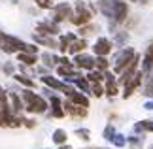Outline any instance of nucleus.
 Instances as JSON below:
<instances>
[{
    "label": "nucleus",
    "mask_w": 153,
    "mask_h": 149,
    "mask_svg": "<svg viewBox=\"0 0 153 149\" xmlns=\"http://www.w3.org/2000/svg\"><path fill=\"white\" fill-rule=\"evenodd\" d=\"M74 134L78 136L81 142H89V140H91V130H89V128H85V127L76 128V130H74Z\"/></svg>",
    "instance_id": "nucleus-31"
},
{
    "label": "nucleus",
    "mask_w": 153,
    "mask_h": 149,
    "mask_svg": "<svg viewBox=\"0 0 153 149\" xmlns=\"http://www.w3.org/2000/svg\"><path fill=\"white\" fill-rule=\"evenodd\" d=\"M93 10L89 8V2H85V0H74V15L70 17V23H72L74 27H83V25H89L93 21Z\"/></svg>",
    "instance_id": "nucleus-2"
},
{
    "label": "nucleus",
    "mask_w": 153,
    "mask_h": 149,
    "mask_svg": "<svg viewBox=\"0 0 153 149\" xmlns=\"http://www.w3.org/2000/svg\"><path fill=\"white\" fill-rule=\"evenodd\" d=\"M34 2H36V6H38L40 10H51L53 6H55V4H53V0H34Z\"/></svg>",
    "instance_id": "nucleus-36"
},
{
    "label": "nucleus",
    "mask_w": 153,
    "mask_h": 149,
    "mask_svg": "<svg viewBox=\"0 0 153 149\" xmlns=\"http://www.w3.org/2000/svg\"><path fill=\"white\" fill-rule=\"evenodd\" d=\"M85 77L91 83H100V81L104 83V72H102V70H98V68L91 70V72H85Z\"/></svg>",
    "instance_id": "nucleus-27"
},
{
    "label": "nucleus",
    "mask_w": 153,
    "mask_h": 149,
    "mask_svg": "<svg viewBox=\"0 0 153 149\" xmlns=\"http://www.w3.org/2000/svg\"><path fill=\"white\" fill-rule=\"evenodd\" d=\"M140 125H142V128H144L146 134H153V119H142Z\"/></svg>",
    "instance_id": "nucleus-34"
},
{
    "label": "nucleus",
    "mask_w": 153,
    "mask_h": 149,
    "mask_svg": "<svg viewBox=\"0 0 153 149\" xmlns=\"http://www.w3.org/2000/svg\"><path fill=\"white\" fill-rule=\"evenodd\" d=\"M97 8L98 13L104 15L106 19H111L114 17V8H115V0H97Z\"/></svg>",
    "instance_id": "nucleus-16"
},
{
    "label": "nucleus",
    "mask_w": 153,
    "mask_h": 149,
    "mask_svg": "<svg viewBox=\"0 0 153 149\" xmlns=\"http://www.w3.org/2000/svg\"><path fill=\"white\" fill-rule=\"evenodd\" d=\"M32 42H34V44H38L40 47H48L49 51L59 49V38H55V36H44V34L34 32L32 34Z\"/></svg>",
    "instance_id": "nucleus-13"
},
{
    "label": "nucleus",
    "mask_w": 153,
    "mask_h": 149,
    "mask_svg": "<svg viewBox=\"0 0 153 149\" xmlns=\"http://www.w3.org/2000/svg\"><path fill=\"white\" fill-rule=\"evenodd\" d=\"M125 2H138V0H125Z\"/></svg>",
    "instance_id": "nucleus-43"
},
{
    "label": "nucleus",
    "mask_w": 153,
    "mask_h": 149,
    "mask_svg": "<svg viewBox=\"0 0 153 149\" xmlns=\"http://www.w3.org/2000/svg\"><path fill=\"white\" fill-rule=\"evenodd\" d=\"M0 70H2V64H0Z\"/></svg>",
    "instance_id": "nucleus-45"
},
{
    "label": "nucleus",
    "mask_w": 153,
    "mask_h": 149,
    "mask_svg": "<svg viewBox=\"0 0 153 149\" xmlns=\"http://www.w3.org/2000/svg\"><path fill=\"white\" fill-rule=\"evenodd\" d=\"M87 47H89V42H87V38H78V40H74L72 44H70L68 47V55L70 57H74V55H79V53H83L87 51Z\"/></svg>",
    "instance_id": "nucleus-17"
},
{
    "label": "nucleus",
    "mask_w": 153,
    "mask_h": 149,
    "mask_svg": "<svg viewBox=\"0 0 153 149\" xmlns=\"http://www.w3.org/2000/svg\"><path fill=\"white\" fill-rule=\"evenodd\" d=\"M17 62H23L27 64V66H36V64L40 62V55H34V53H27V51H19L15 55Z\"/></svg>",
    "instance_id": "nucleus-18"
},
{
    "label": "nucleus",
    "mask_w": 153,
    "mask_h": 149,
    "mask_svg": "<svg viewBox=\"0 0 153 149\" xmlns=\"http://www.w3.org/2000/svg\"><path fill=\"white\" fill-rule=\"evenodd\" d=\"M144 83H146V76H144V72L142 70H138L136 74H134L131 79H128L125 85L121 87V98L123 100H127V98H131L134 93L138 91L140 87H144Z\"/></svg>",
    "instance_id": "nucleus-6"
},
{
    "label": "nucleus",
    "mask_w": 153,
    "mask_h": 149,
    "mask_svg": "<svg viewBox=\"0 0 153 149\" xmlns=\"http://www.w3.org/2000/svg\"><path fill=\"white\" fill-rule=\"evenodd\" d=\"M104 87H106V96L108 98H115L119 96L121 93V85L117 81H104Z\"/></svg>",
    "instance_id": "nucleus-24"
},
{
    "label": "nucleus",
    "mask_w": 153,
    "mask_h": 149,
    "mask_svg": "<svg viewBox=\"0 0 153 149\" xmlns=\"http://www.w3.org/2000/svg\"><path fill=\"white\" fill-rule=\"evenodd\" d=\"M57 38H59V53H61V55H66L70 44H72L74 40H78L79 36L74 34V32H61Z\"/></svg>",
    "instance_id": "nucleus-14"
},
{
    "label": "nucleus",
    "mask_w": 153,
    "mask_h": 149,
    "mask_svg": "<svg viewBox=\"0 0 153 149\" xmlns=\"http://www.w3.org/2000/svg\"><path fill=\"white\" fill-rule=\"evenodd\" d=\"M40 62L48 68H55L59 64V55L51 53V51H40Z\"/></svg>",
    "instance_id": "nucleus-19"
},
{
    "label": "nucleus",
    "mask_w": 153,
    "mask_h": 149,
    "mask_svg": "<svg viewBox=\"0 0 153 149\" xmlns=\"http://www.w3.org/2000/svg\"><path fill=\"white\" fill-rule=\"evenodd\" d=\"M49 11H51L49 19H53L55 23L61 25V23H64V21H70V17L74 15V4H70V2H59V4L53 6Z\"/></svg>",
    "instance_id": "nucleus-5"
},
{
    "label": "nucleus",
    "mask_w": 153,
    "mask_h": 149,
    "mask_svg": "<svg viewBox=\"0 0 153 149\" xmlns=\"http://www.w3.org/2000/svg\"><path fill=\"white\" fill-rule=\"evenodd\" d=\"M83 149H110V147H97V145H89V147H83Z\"/></svg>",
    "instance_id": "nucleus-40"
},
{
    "label": "nucleus",
    "mask_w": 153,
    "mask_h": 149,
    "mask_svg": "<svg viewBox=\"0 0 153 149\" xmlns=\"http://www.w3.org/2000/svg\"><path fill=\"white\" fill-rule=\"evenodd\" d=\"M132 134H140V136H144L146 132H144V128H142V125H140V121L138 123H134V127H132Z\"/></svg>",
    "instance_id": "nucleus-38"
},
{
    "label": "nucleus",
    "mask_w": 153,
    "mask_h": 149,
    "mask_svg": "<svg viewBox=\"0 0 153 149\" xmlns=\"http://www.w3.org/2000/svg\"><path fill=\"white\" fill-rule=\"evenodd\" d=\"M144 110L153 111V98H148V100H146V104H144Z\"/></svg>",
    "instance_id": "nucleus-39"
},
{
    "label": "nucleus",
    "mask_w": 153,
    "mask_h": 149,
    "mask_svg": "<svg viewBox=\"0 0 153 149\" xmlns=\"http://www.w3.org/2000/svg\"><path fill=\"white\" fill-rule=\"evenodd\" d=\"M48 100H49V111H48L49 117H53V119H62V117H66V111H64V100L59 96L57 93H53Z\"/></svg>",
    "instance_id": "nucleus-9"
},
{
    "label": "nucleus",
    "mask_w": 153,
    "mask_h": 149,
    "mask_svg": "<svg viewBox=\"0 0 153 149\" xmlns=\"http://www.w3.org/2000/svg\"><path fill=\"white\" fill-rule=\"evenodd\" d=\"M91 96H95V98H102L106 96V87H104V83H91Z\"/></svg>",
    "instance_id": "nucleus-29"
},
{
    "label": "nucleus",
    "mask_w": 153,
    "mask_h": 149,
    "mask_svg": "<svg viewBox=\"0 0 153 149\" xmlns=\"http://www.w3.org/2000/svg\"><path fill=\"white\" fill-rule=\"evenodd\" d=\"M11 77H13L23 89H36V81H34L30 76H27V74H13Z\"/></svg>",
    "instance_id": "nucleus-22"
},
{
    "label": "nucleus",
    "mask_w": 153,
    "mask_h": 149,
    "mask_svg": "<svg viewBox=\"0 0 153 149\" xmlns=\"http://www.w3.org/2000/svg\"><path fill=\"white\" fill-rule=\"evenodd\" d=\"M27 42H23L21 38L11 36V34H6L0 30V49H2L6 55H17L19 51H27Z\"/></svg>",
    "instance_id": "nucleus-3"
},
{
    "label": "nucleus",
    "mask_w": 153,
    "mask_h": 149,
    "mask_svg": "<svg viewBox=\"0 0 153 149\" xmlns=\"http://www.w3.org/2000/svg\"><path fill=\"white\" fill-rule=\"evenodd\" d=\"M23 127H25V128H34V127H36V119H34V117H25Z\"/></svg>",
    "instance_id": "nucleus-37"
},
{
    "label": "nucleus",
    "mask_w": 153,
    "mask_h": 149,
    "mask_svg": "<svg viewBox=\"0 0 153 149\" xmlns=\"http://www.w3.org/2000/svg\"><path fill=\"white\" fill-rule=\"evenodd\" d=\"M38 34H44V36H59L61 34V25L55 23L53 19H42L36 23V28H34Z\"/></svg>",
    "instance_id": "nucleus-10"
},
{
    "label": "nucleus",
    "mask_w": 153,
    "mask_h": 149,
    "mask_svg": "<svg viewBox=\"0 0 153 149\" xmlns=\"http://www.w3.org/2000/svg\"><path fill=\"white\" fill-rule=\"evenodd\" d=\"M98 30H100V27L97 25V23H89V25H83V27H79L78 28V36L81 38H87V36H93V34H97Z\"/></svg>",
    "instance_id": "nucleus-23"
},
{
    "label": "nucleus",
    "mask_w": 153,
    "mask_h": 149,
    "mask_svg": "<svg viewBox=\"0 0 153 149\" xmlns=\"http://www.w3.org/2000/svg\"><path fill=\"white\" fill-rule=\"evenodd\" d=\"M45 149H49V147H45Z\"/></svg>",
    "instance_id": "nucleus-46"
},
{
    "label": "nucleus",
    "mask_w": 153,
    "mask_h": 149,
    "mask_svg": "<svg viewBox=\"0 0 153 149\" xmlns=\"http://www.w3.org/2000/svg\"><path fill=\"white\" fill-rule=\"evenodd\" d=\"M8 96H10V104H11L13 113H15V115H23V111H25V102H23L21 94L17 91H10Z\"/></svg>",
    "instance_id": "nucleus-15"
},
{
    "label": "nucleus",
    "mask_w": 153,
    "mask_h": 149,
    "mask_svg": "<svg viewBox=\"0 0 153 149\" xmlns=\"http://www.w3.org/2000/svg\"><path fill=\"white\" fill-rule=\"evenodd\" d=\"M148 149H153V144H149V145H148Z\"/></svg>",
    "instance_id": "nucleus-44"
},
{
    "label": "nucleus",
    "mask_w": 153,
    "mask_h": 149,
    "mask_svg": "<svg viewBox=\"0 0 153 149\" xmlns=\"http://www.w3.org/2000/svg\"><path fill=\"white\" fill-rule=\"evenodd\" d=\"M2 72L8 76V77H11L15 74V64L13 62H6V64H2Z\"/></svg>",
    "instance_id": "nucleus-35"
},
{
    "label": "nucleus",
    "mask_w": 153,
    "mask_h": 149,
    "mask_svg": "<svg viewBox=\"0 0 153 149\" xmlns=\"http://www.w3.org/2000/svg\"><path fill=\"white\" fill-rule=\"evenodd\" d=\"M128 40H131V34H128V30H117V32H114V36H111L114 45L119 47V49L128 44Z\"/></svg>",
    "instance_id": "nucleus-21"
},
{
    "label": "nucleus",
    "mask_w": 153,
    "mask_h": 149,
    "mask_svg": "<svg viewBox=\"0 0 153 149\" xmlns=\"http://www.w3.org/2000/svg\"><path fill=\"white\" fill-rule=\"evenodd\" d=\"M68 100H72L74 104H78V106H83V108H89L91 102H89V94H85V93H81V91H76L68 96Z\"/></svg>",
    "instance_id": "nucleus-20"
},
{
    "label": "nucleus",
    "mask_w": 153,
    "mask_h": 149,
    "mask_svg": "<svg viewBox=\"0 0 153 149\" xmlns=\"http://www.w3.org/2000/svg\"><path fill=\"white\" fill-rule=\"evenodd\" d=\"M136 53H138V51L134 49V47H131V45L121 47V49L114 55V59H111V70H114V72L119 76L123 70H125L127 64L131 62L134 57H136Z\"/></svg>",
    "instance_id": "nucleus-4"
},
{
    "label": "nucleus",
    "mask_w": 153,
    "mask_h": 149,
    "mask_svg": "<svg viewBox=\"0 0 153 149\" xmlns=\"http://www.w3.org/2000/svg\"><path fill=\"white\" fill-rule=\"evenodd\" d=\"M72 62L78 70H83V72H91V70L97 68V57L93 53H87V51L79 53V55H74Z\"/></svg>",
    "instance_id": "nucleus-7"
},
{
    "label": "nucleus",
    "mask_w": 153,
    "mask_h": 149,
    "mask_svg": "<svg viewBox=\"0 0 153 149\" xmlns=\"http://www.w3.org/2000/svg\"><path fill=\"white\" fill-rule=\"evenodd\" d=\"M40 81H42V85L49 87V89H53L55 93H61V94L64 93V89H66V85H68V83L62 81L61 77H55V76H51V74L42 76V77H40Z\"/></svg>",
    "instance_id": "nucleus-12"
},
{
    "label": "nucleus",
    "mask_w": 153,
    "mask_h": 149,
    "mask_svg": "<svg viewBox=\"0 0 153 149\" xmlns=\"http://www.w3.org/2000/svg\"><path fill=\"white\" fill-rule=\"evenodd\" d=\"M115 134H117V130H115V127H114V123H108L104 127V130H102V138L106 140V142H114V138H115Z\"/></svg>",
    "instance_id": "nucleus-28"
},
{
    "label": "nucleus",
    "mask_w": 153,
    "mask_h": 149,
    "mask_svg": "<svg viewBox=\"0 0 153 149\" xmlns=\"http://www.w3.org/2000/svg\"><path fill=\"white\" fill-rule=\"evenodd\" d=\"M97 68L102 70V72H106V70L111 68V61L108 57H97Z\"/></svg>",
    "instance_id": "nucleus-32"
},
{
    "label": "nucleus",
    "mask_w": 153,
    "mask_h": 149,
    "mask_svg": "<svg viewBox=\"0 0 153 149\" xmlns=\"http://www.w3.org/2000/svg\"><path fill=\"white\" fill-rule=\"evenodd\" d=\"M64 111H66V115L72 117V119H85L87 113H89V108L78 106V104H74L72 100L64 98Z\"/></svg>",
    "instance_id": "nucleus-11"
},
{
    "label": "nucleus",
    "mask_w": 153,
    "mask_h": 149,
    "mask_svg": "<svg viewBox=\"0 0 153 149\" xmlns=\"http://www.w3.org/2000/svg\"><path fill=\"white\" fill-rule=\"evenodd\" d=\"M146 136V134H144ZM144 136H140V134H131V136H127V142H128V145H131L132 149H142L144 145Z\"/></svg>",
    "instance_id": "nucleus-26"
},
{
    "label": "nucleus",
    "mask_w": 153,
    "mask_h": 149,
    "mask_svg": "<svg viewBox=\"0 0 153 149\" xmlns=\"http://www.w3.org/2000/svg\"><path fill=\"white\" fill-rule=\"evenodd\" d=\"M23 102H25V111L30 115H44L49 111V100L44 94L34 93V89H21L19 91Z\"/></svg>",
    "instance_id": "nucleus-1"
},
{
    "label": "nucleus",
    "mask_w": 153,
    "mask_h": 149,
    "mask_svg": "<svg viewBox=\"0 0 153 149\" xmlns=\"http://www.w3.org/2000/svg\"><path fill=\"white\" fill-rule=\"evenodd\" d=\"M144 96L146 98H153V72L148 77V81L144 83Z\"/></svg>",
    "instance_id": "nucleus-33"
},
{
    "label": "nucleus",
    "mask_w": 153,
    "mask_h": 149,
    "mask_svg": "<svg viewBox=\"0 0 153 149\" xmlns=\"http://www.w3.org/2000/svg\"><path fill=\"white\" fill-rule=\"evenodd\" d=\"M66 140H68V132L64 128H55L53 130V134H51V142L55 145H62V144H66Z\"/></svg>",
    "instance_id": "nucleus-25"
},
{
    "label": "nucleus",
    "mask_w": 153,
    "mask_h": 149,
    "mask_svg": "<svg viewBox=\"0 0 153 149\" xmlns=\"http://www.w3.org/2000/svg\"><path fill=\"white\" fill-rule=\"evenodd\" d=\"M57 147H59V149H72V147H70L68 144H62V145H57Z\"/></svg>",
    "instance_id": "nucleus-41"
},
{
    "label": "nucleus",
    "mask_w": 153,
    "mask_h": 149,
    "mask_svg": "<svg viewBox=\"0 0 153 149\" xmlns=\"http://www.w3.org/2000/svg\"><path fill=\"white\" fill-rule=\"evenodd\" d=\"M111 145H114L115 149H123V147H127V145H128L127 136H125V134H121V132H117V134H115V138H114V142H111Z\"/></svg>",
    "instance_id": "nucleus-30"
},
{
    "label": "nucleus",
    "mask_w": 153,
    "mask_h": 149,
    "mask_svg": "<svg viewBox=\"0 0 153 149\" xmlns=\"http://www.w3.org/2000/svg\"><path fill=\"white\" fill-rule=\"evenodd\" d=\"M114 42H111V38H106V36H98L95 40V44L91 45V51L95 57H108L111 51H114Z\"/></svg>",
    "instance_id": "nucleus-8"
},
{
    "label": "nucleus",
    "mask_w": 153,
    "mask_h": 149,
    "mask_svg": "<svg viewBox=\"0 0 153 149\" xmlns=\"http://www.w3.org/2000/svg\"><path fill=\"white\" fill-rule=\"evenodd\" d=\"M140 4H149V2H153V0H138Z\"/></svg>",
    "instance_id": "nucleus-42"
}]
</instances>
